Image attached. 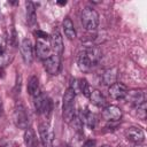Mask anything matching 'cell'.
Listing matches in <instances>:
<instances>
[{
	"mask_svg": "<svg viewBox=\"0 0 147 147\" xmlns=\"http://www.w3.org/2000/svg\"><path fill=\"white\" fill-rule=\"evenodd\" d=\"M49 40H51L52 49L55 52L56 55L60 56L63 52V39H62V36L57 29H54L52 31V33L49 36Z\"/></svg>",
	"mask_w": 147,
	"mask_h": 147,
	"instance_id": "obj_13",
	"label": "cell"
},
{
	"mask_svg": "<svg viewBox=\"0 0 147 147\" xmlns=\"http://www.w3.org/2000/svg\"><path fill=\"white\" fill-rule=\"evenodd\" d=\"M25 8H26V20H28V23L30 25H33L36 23V7L33 5V2L31 1H26L25 2Z\"/></svg>",
	"mask_w": 147,
	"mask_h": 147,
	"instance_id": "obj_20",
	"label": "cell"
},
{
	"mask_svg": "<svg viewBox=\"0 0 147 147\" xmlns=\"http://www.w3.org/2000/svg\"><path fill=\"white\" fill-rule=\"evenodd\" d=\"M76 84H77V87L75 88V93H76V91L78 90V91H80L85 96L88 98V95H90V93H91L92 90H91L90 84L87 83V80L84 79V78H82V79H79V80H76Z\"/></svg>",
	"mask_w": 147,
	"mask_h": 147,
	"instance_id": "obj_21",
	"label": "cell"
},
{
	"mask_svg": "<svg viewBox=\"0 0 147 147\" xmlns=\"http://www.w3.org/2000/svg\"><path fill=\"white\" fill-rule=\"evenodd\" d=\"M62 28H63V31H64V34L68 39L72 40L76 38V29H75V25L72 23V21L69 18V17H65L62 22Z\"/></svg>",
	"mask_w": 147,
	"mask_h": 147,
	"instance_id": "obj_18",
	"label": "cell"
},
{
	"mask_svg": "<svg viewBox=\"0 0 147 147\" xmlns=\"http://www.w3.org/2000/svg\"><path fill=\"white\" fill-rule=\"evenodd\" d=\"M39 137H40V141L44 145V147H53L54 133L47 122L39 124Z\"/></svg>",
	"mask_w": 147,
	"mask_h": 147,
	"instance_id": "obj_7",
	"label": "cell"
},
{
	"mask_svg": "<svg viewBox=\"0 0 147 147\" xmlns=\"http://www.w3.org/2000/svg\"><path fill=\"white\" fill-rule=\"evenodd\" d=\"M24 144L26 147H38V140L34 131L31 127H26L24 131Z\"/></svg>",
	"mask_w": 147,
	"mask_h": 147,
	"instance_id": "obj_19",
	"label": "cell"
},
{
	"mask_svg": "<svg viewBox=\"0 0 147 147\" xmlns=\"http://www.w3.org/2000/svg\"><path fill=\"white\" fill-rule=\"evenodd\" d=\"M20 51H21V55H22L24 63L28 65L31 64L33 61V46H32L31 40L28 38L23 39L20 45Z\"/></svg>",
	"mask_w": 147,
	"mask_h": 147,
	"instance_id": "obj_9",
	"label": "cell"
},
{
	"mask_svg": "<svg viewBox=\"0 0 147 147\" xmlns=\"http://www.w3.org/2000/svg\"><path fill=\"white\" fill-rule=\"evenodd\" d=\"M109 95L114 100H124L127 95V87L123 83L116 82L111 86H109Z\"/></svg>",
	"mask_w": 147,
	"mask_h": 147,
	"instance_id": "obj_10",
	"label": "cell"
},
{
	"mask_svg": "<svg viewBox=\"0 0 147 147\" xmlns=\"http://www.w3.org/2000/svg\"><path fill=\"white\" fill-rule=\"evenodd\" d=\"M125 136L131 142H133L136 145H140L145 140V132L139 126H130V127H127V130L125 131Z\"/></svg>",
	"mask_w": 147,
	"mask_h": 147,
	"instance_id": "obj_12",
	"label": "cell"
},
{
	"mask_svg": "<svg viewBox=\"0 0 147 147\" xmlns=\"http://www.w3.org/2000/svg\"><path fill=\"white\" fill-rule=\"evenodd\" d=\"M2 147H3V146H2Z\"/></svg>",
	"mask_w": 147,
	"mask_h": 147,
	"instance_id": "obj_30",
	"label": "cell"
},
{
	"mask_svg": "<svg viewBox=\"0 0 147 147\" xmlns=\"http://www.w3.org/2000/svg\"><path fill=\"white\" fill-rule=\"evenodd\" d=\"M117 82V69L116 68H109L102 74V83L103 85L111 86Z\"/></svg>",
	"mask_w": 147,
	"mask_h": 147,
	"instance_id": "obj_15",
	"label": "cell"
},
{
	"mask_svg": "<svg viewBox=\"0 0 147 147\" xmlns=\"http://www.w3.org/2000/svg\"><path fill=\"white\" fill-rule=\"evenodd\" d=\"M28 93L34 98L37 95H39L41 92H40V85H39V79L37 76H31L29 78V82H28Z\"/></svg>",
	"mask_w": 147,
	"mask_h": 147,
	"instance_id": "obj_16",
	"label": "cell"
},
{
	"mask_svg": "<svg viewBox=\"0 0 147 147\" xmlns=\"http://www.w3.org/2000/svg\"><path fill=\"white\" fill-rule=\"evenodd\" d=\"M34 34L38 37V39H40V40H45V41H47V39H48V37H49L46 32H44V31H41V30H37V31L34 32Z\"/></svg>",
	"mask_w": 147,
	"mask_h": 147,
	"instance_id": "obj_23",
	"label": "cell"
},
{
	"mask_svg": "<svg viewBox=\"0 0 147 147\" xmlns=\"http://www.w3.org/2000/svg\"><path fill=\"white\" fill-rule=\"evenodd\" d=\"M56 3H57L59 6H65V5H67V1H65V0H61V1H56Z\"/></svg>",
	"mask_w": 147,
	"mask_h": 147,
	"instance_id": "obj_25",
	"label": "cell"
},
{
	"mask_svg": "<svg viewBox=\"0 0 147 147\" xmlns=\"http://www.w3.org/2000/svg\"><path fill=\"white\" fill-rule=\"evenodd\" d=\"M33 106H34L36 111L38 114H40V115L48 116L51 110H52V102H51V100L46 95H44L42 93H40L39 95L33 98Z\"/></svg>",
	"mask_w": 147,
	"mask_h": 147,
	"instance_id": "obj_5",
	"label": "cell"
},
{
	"mask_svg": "<svg viewBox=\"0 0 147 147\" xmlns=\"http://www.w3.org/2000/svg\"><path fill=\"white\" fill-rule=\"evenodd\" d=\"M132 147H145L144 145H136V146H132Z\"/></svg>",
	"mask_w": 147,
	"mask_h": 147,
	"instance_id": "obj_28",
	"label": "cell"
},
{
	"mask_svg": "<svg viewBox=\"0 0 147 147\" xmlns=\"http://www.w3.org/2000/svg\"><path fill=\"white\" fill-rule=\"evenodd\" d=\"M75 96L76 93L72 88H68L63 95L62 116L63 121L67 123H70L75 118Z\"/></svg>",
	"mask_w": 147,
	"mask_h": 147,
	"instance_id": "obj_2",
	"label": "cell"
},
{
	"mask_svg": "<svg viewBox=\"0 0 147 147\" xmlns=\"http://www.w3.org/2000/svg\"><path fill=\"white\" fill-rule=\"evenodd\" d=\"M36 54L42 61H45L46 59H48L52 55L51 54V47L47 44V41L40 40V39L37 40V42H36Z\"/></svg>",
	"mask_w": 147,
	"mask_h": 147,
	"instance_id": "obj_14",
	"label": "cell"
},
{
	"mask_svg": "<svg viewBox=\"0 0 147 147\" xmlns=\"http://www.w3.org/2000/svg\"><path fill=\"white\" fill-rule=\"evenodd\" d=\"M60 147H70V146H68L67 144H61V145H60Z\"/></svg>",
	"mask_w": 147,
	"mask_h": 147,
	"instance_id": "obj_27",
	"label": "cell"
},
{
	"mask_svg": "<svg viewBox=\"0 0 147 147\" xmlns=\"http://www.w3.org/2000/svg\"><path fill=\"white\" fill-rule=\"evenodd\" d=\"M13 119H14V123L17 127L20 129H26L29 127L28 124H29V115L26 113V109L24 108L23 105H17L14 109V115H13Z\"/></svg>",
	"mask_w": 147,
	"mask_h": 147,
	"instance_id": "obj_6",
	"label": "cell"
},
{
	"mask_svg": "<svg viewBox=\"0 0 147 147\" xmlns=\"http://www.w3.org/2000/svg\"><path fill=\"white\" fill-rule=\"evenodd\" d=\"M102 147H110V146H107V145H105V146H102Z\"/></svg>",
	"mask_w": 147,
	"mask_h": 147,
	"instance_id": "obj_29",
	"label": "cell"
},
{
	"mask_svg": "<svg viewBox=\"0 0 147 147\" xmlns=\"http://www.w3.org/2000/svg\"><path fill=\"white\" fill-rule=\"evenodd\" d=\"M101 59V52L94 46H88L79 52L77 56V63L82 71L90 70Z\"/></svg>",
	"mask_w": 147,
	"mask_h": 147,
	"instance_id": "obj_1",
	"label": "cell"
},
{
	"mask_svg": "<svg viewBox=\"0 0 147 147\" xmlns=\"http://www.w3.org/2000/svg\"><path fill=\"white\" fill-rule=\"evenodd\" d=\"M44 68H45V70L49 75L56 76L60 72V69H61V60H60V56L56 55V54H52L48 59H46L44 61Z\"/></svg>",
	"mask_w": 147,
	"mask_h": 147,
	"instance_id": "obj_8",
	"label": "cell"
},
{
	"mask_svg": "<svg viewBox=\"0 0 147 147\" xmlns=\"http://www.w3.org/2000/svg\"><path fill=\"white\" fill-rule=\"evenodd\" d=\"M2 109H3L2 108V101H1V98H0V116L2 115Z\"/></svg>",
	"mask_w": 147,
	"mask_h": 147,
	"instance_id": "obj_26",
	"label": "cell"
},
{
	"mask_svg": "<svg viewBox=\"0 0 147 147\" xmlns=\"http://www.w3.org/2000/svg\"><path fill=\"white\" fill-rule=\"evenodd\" d=\"M126 96H130V101H131L132 106L137 109L138 114L141 113L142 117H144L145 116V111H146V93H145V91L127 92Z\"/></svg>",
	"mask_w": 147,
	"mask_h": 147,
	"instance_id": "obj_4",
	"label": "cell"
},
{
	"mask_svg": "<svg viewBox=\"0 0 147 147\" xmlns=\"http://www.w3.org/2000/svg\"><path fill=\"white\" fill-rule=\"evenodd\" d=\"M83 147H95V141L94 140H87V141H85Z\"/></svg>",
	"mask_w": 147,
	"mask_h": 147,
	"instance_id": "obj_24",
	"label": "cell"
},
{
	"mask_svg": "<svg viewBox=\"0 0 147 147\" xmlns=\"http://www.w3.org/2000/svg\"><path fill=\"white\" fill-rule=\"evenodd\" d=\"M102 116L108 122H118V121H121L123 114H122V110L119 107L110 105V106L105 107V109L102 111Z\"/></svg>",
	"mask_w": 147,
	"mask_h": 147,
	"instance_id": "obj_11",
	"label": "cell"
},
{
	"mask_svg": "<svg viewBox=\"0 0 147 147\" xmlns=\"http://www.w3.org/2000/svg\"><path fill=\"white\" fill-rule=\"evenodd\" d=\"M83 118H84V122H85V124L87 125V127H90V129H94L95 123H96V116H95L93 113H91V111H86L85 115L83 116Z\"/></svg>",
	"mask_w": 147,
	"mask_h": 147,
	"instance_id": "obj_22",
	"label": "cell"
},
{
	"mask_svg": "<svg viewBox=\"0 0 147 147\" xmlns=\"http://www.w3.org/2000/svg\"><path fill=\"white\" fill-rule=\"evenodd\" d=\"M82 24L87 31H95L99 26V14L92 7H85L82 11Z\"/></svg>",
	"mask_w": 147,
	"mask_h": 147,
	"instance_id": "obj_3",
	"label": "cell"
},
{
	"mask_svg": "<svg viewBox=\"0 0 147 147\" xmlns=\"http://www.w3.org/2000/svg\"><path fill=\"white\" fill-rule=\"evenodd\" d=\"M88 98H90L91 102L99 108H103L106 106V98L103 96V94L99 90H92Z\"/></svg>",
	"mask_w": 147,
	"mask_h": 147,
	"instance_id": "obj_17",
	"label": "cell"
}]
</instances>
